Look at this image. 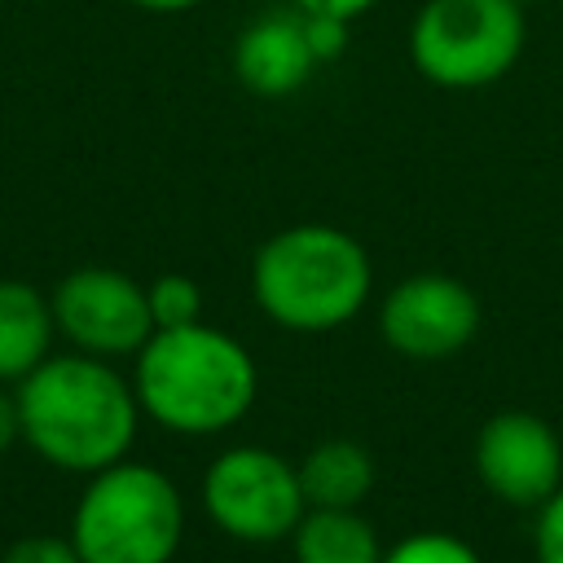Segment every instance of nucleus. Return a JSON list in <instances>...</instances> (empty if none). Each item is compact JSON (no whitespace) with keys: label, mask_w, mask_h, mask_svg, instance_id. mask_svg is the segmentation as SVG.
<instances>
[{"label":"nucleus","mask_w":563,"mask_h":563,"mask_svg":"<svg viewBox=\"0 0 563 563\" xmlns=\"http://www.w3.org/2000/svg\"><path fill=\"white\" fill-rule=\"evenodd\" d=\"M13 396L22 440L62 471L92 475L128 457L136 440L141 400L106 356H44Z\"/></svg>","instance_id":"nucleus-1"},{"label":"nucleus","mask_w":563,"mask_h":563,"mask_svg":"<svg viewBox=\"0 0 563 563\" xmlns=\"http://www.w3.org/2000/svg\"><path fill=\"white\" fill-rule=\"evenodd\" d=\"M132 391L141 413L176 435H220L246 418L260 391V369L251 352L207 325H176L154 330L136 352Z\"/></svg>","instance_id":"nucleus-2"},{"label":"nucleus","mask_w":563,"mask_h":563,"mask_svg":"<svg viewBox=\"0 0 563 563\" xmlns=\"http://www.w3.org/2000/svg\"><path fill=\"white\" fill-rule=\"evenodd\" d=\"M374 286L365 246L339 224H286L260 242L251 260V295L260 312L295 334H330L347 325Z\"/></svg>","instance_id":"nucleus-3"},{"label":"nucleus","mask_w":563,"mask_h":563,"mask_svg":"<svg viewBox=\"0 0 563 563\" xmlns=\"http://www.w3.org/2000/svg\"><path fill=\"white\" fill-rule=\"evenodd\" d=\"M185 537L180 488L145 462H110L88 475L70 515L84 563H172Z\"/></svg>","instance_id":"nucleus-4"},{"label":"nucleus","mask_w":563,"mask_h":563,"mask_svg":"<svg viewBox=\"0 0 563 563\" xmlns=\"http://www.w3.org/2000/svg\"><path fill=\"white\" fill-rule=\"evenodd\" d=\"M528 18L515 0H427L409 22L413 70L444 92H479L515 70Z\"/></svg>","instance_id":"nucleus-5"},{"label":"nucleus","mask_w":563,"mask_h":563,"mask_svg":"<svg viewBox=\"0 0 563 563\" xmlns=\"http://www.w3.org/2000/svg\"><path fill=\"white\" fill-rule=\"evenodd\" d=\"M202 506L224 537L246 545L286 541L308 510L295 462L264 444H233L211 457L202 475Z\"/></svg>","instance_id":"nucleus-6"},{"label":"nucleus","mask_w":563,"mask_h":563,"mask_svg":"<svg viewBox=\"0 0 563 563\" xmlns=\"http://www.w3.org/2000/svg\"><path fill=\"white\" fill-rule=\"evenodd\" d=\"M57 330L88 356H136L154 334L145 286L119 268L88 264L57 282L53 290Z\"/></svg>","instance_id":"nucleus-7"},{"label":"nucleus","mask_w":563,"mask_h":563,"mask_svg":"<svg viewBox=\"0 0 563 563\" xmlns=\"http://www.w3.org/2000/svg\"><path fill=\"white\" fill-rule=\"evenodd\" d=\"M378 334L405 361H449L479 334V299L453 273H409L387 290Z\"/></svg>","instance_id":"nucleus-8"},{"label":"nucleus","mask_w":563,"mask_h":563,"mask_svg":"<svg viewBox=\"0 0 563 563\" xmlns=\"http://www.w3.org/2000/svg\"><path fill=\"white\" fill-rule=\"evenodd\" d=\"M479 484L519 510H541L563 488V440L532 409H501L475 431Z\"/></svg>","instance_id":"nucleus-9"},{"label":"nucleus","mask_w":563,"mask_h":563,"mask_svg":"<svg viewBox=\"0 0 563 563\" xmlns=\"http://www.w3.org/2000/svg\"><path fill=\"white\" fill-rule=\"evenodd\" d=\"M312 70H317V57L308 48L303 18L295 4L260 13L233 40V79L251 97H268V101L295 97L312 79Z\"/></svg>","instance_id":"nucleus-10"},{"label":"nucleus","mask_w":563,"mask_h":563,"mask_svg":"<svg viewBox=\"0 0 563 563\" xmlns=\"http://www.w3.org/2000/svg\"><path fill=\"white\" fill-rule=\"evenodd\" d=\"M53 299L31 282H0V383H22L44 356H53Z\"/></svg>","instance_id":"nucleus-11"},{"label":"nucleus","mask_w":563,"mask_h":563,"mask_svg":"<svg viewBox=\"0 0 563 563\" xmlns=\"http://www.w3.org/2000/svg\"><path fill=\"white\" fill-rule=\"evenodd\" d=\"M299 488L308 506H330V510H352L374 493L378 466L374 453L356 440H321L312 444L299 462Z\"/></svg>","instance_id":"nucleus-12"},{"label":"nucleus","mask_w":563,"mask_h":563,"mask_svg":"<svg viewBox=\"0 0 563 563\" xmlns=\"http://www.w3.org/2000/svg\"><path fill=\"white\" fill-rule=\"evenodd\" d=\"M290 550L295 563H383V541L374 523L361 515V506H308L290 532Z\"/></svg>","instance_id":"nucleus-13"},{"label":"nucleus","mask_w":563,"mask_h":563,"mask_svg":"<svg viewBox=\"0 0 563 563\" xmlns=\"http://www.w3.org/2000/svg\"><path fill=\"white\" fill-rule=\"evenodd\" d=\"M145 299H150V317H154V330H176V325H194L202 321V290L194 277L185 273H163L145 286Z\"/></svg>","instance_id":"nucleus-14"},{"label":"nucleus","mask_w":563,"mask_h":563,"mask_svg":"<svg viewBox=\"0 0 563 563\" xmlns=\"http://www.w3.org/2000/svg\"><path fill=\"white\" fill-rule=\"evenodd\" d=\"M383 563H484V559L471 541L427 528V532H409L391 550H383Z\"/></svg>","instance_id":"nucleus-15"},{"label":"nucleus","mask_w":563,"mask_h":563,"mask_svg":"<svg viewBox=\"0 0 563 563\" xmlns=\"http://www.w3.org/2000/svg\"><path fill=\"white\" fill-rule=\"evenodd\" d=\"M299 18H303V35H308V48H312L317 66L339 62L347 40H352V22L334 18V13H303V9H299Z\"/></svg>","instance_id":"nucleus-16"},{"label":"nucleus","mask_w":563,"mask_h":563,"mask_svg":"<svg viewBox=\"0 0 563 563\" xmlns=\"http://www.w3.org/2000/svg\"><path fill=\"white\" fill-rule=\"evenodd\" d=\"M0 563H84L79 559V550H75V541L70 537H22V541H13L4 554H0Z\"/></svg>","instance_id":"nucleus-17"},{"label":"nucleus","mask_w":563,"mask_h":563,"mask_svg":"<svg viewBox=\"0 0 563 563\" xmlns=\"http://www.w3.org/2000/svg\"><path fill=\"white\" fill-rule=\"evenodd\" d=\"M532 550H537V563H563V488L537 510Z\"/></svg>","instance_id":"nucleus-18"},{"label":"nucleus","mask_w":563,"mask_h":563,"mask_svg":"<svg viewBox=\"0 0 563 563\" xmlns=\"http://www.w3.org/2000/svg\"><path fill=\"white\" fill-rule=\"evenodd\" d=\"M295 9H303V13H334V18H347V22H356L361 13H369L378 0H290Z\"/></svg>","instance_id":"nucleus-19"},{"label":"nucleus","mask_w":563,"mask_h":563,"mask_svg":"<svg viewBox=\"0 0 563 563\" xmlns=\"http://www.w3.org/2000/svg\"><path fill=\"white\" fill-rule=\"evenodd\" d=\"M13 440H22V418H18V396L0 391V453L13 449Z\"/></svg>","instance_id":"nucleus-20"},{"label":"nucleus","mask_w":563,"mask_h":563,"mask_svg":"<svg viewBox=\"0 0 563 563\" xmlns=\"http://www.w3.org/2000/svg\"><path fill=\"white\" fill-rule=\"evenodd\" d=\"M128 4H136L145 13H185V9H198L207 0H128Z\"/></svg>","instance_id":"nucleus-21"},{"label":"nucleus","mask_w":563,"mask_h":563,"mask_svg":"<svg viewBox=\"0 0 563 563\" xmlns=\"http://www.w3.org/2000/svg\"><path fill=\"white\" fill-rule=\"evenodd\" d=\"M515 4H537V0H515Z\"/></svg>","instance_id":"nucleus-22"}]
</instances>
